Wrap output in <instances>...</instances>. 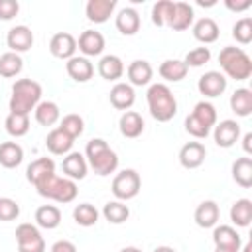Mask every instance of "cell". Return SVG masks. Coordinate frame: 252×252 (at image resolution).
I'll return each mask as SVG.
<instances>
[{
	"label": "cell",
	"instance_id": "cell-1",
	"mask_svg": "<svg viewBox=\"0 0 252 252\" xmlns=\"http://www.w3.org/2000/svg\"><path fill=\"white\" fill-rule=\"evenodd\" d=\"M146 100H148V110H150L152 118L158 122H169L177 114L175 94L163 83L150 85V89L146 93Z\"/></svg>",
	"mask_w": 252,
	"mask_h": 252
},
{
	"label": "cell",
	"instance_id": "cell-2",
	"mask_svg": "<svg viewBox=\"0 0 252 252\" xmlns=\"http://www.w3.org/2000/svg\"><path fill=\"white\" fill-rule=\"evenodd\" d=\"M85 159L93 167L96 175H110L118 167V156L116 152L102 140V138H93L85 146Z\"/></svg>",
	"mask_w": 252,
	"mask_h": 252
},
{
	"label": "cell",
	"instance_id": "cell-3",
	"mask_svg": "<svg viewBox=\"0 0 252 252\" xmlns=\"http://www.w3.org/2000/svg\"><path fill=\"white\" fill-rule=\"evenodd\" d=\"M41 102V85L33 79H18L12 85V96H10V112L16 114H28L35 110V106Z\"/></svg>",
	"mask_w": 252,
	"mask_h": 252
},
{
	"label": "cell",
	"instance_id": "cell-4",
	"mask_svg": "<svg viewBox=\"0 0 252 252\" xmlns=\"http://www.w3.org/2000/svg\"><path fill=\"white\" fill-rule=\"evenodd\" d=\"M219 63L222 67V75L234 81H246L252 75V59L242 47L226 45L219 53Z\"/></svg>",
	"mask_w": 252,
	"mask_h": 252
},
{
	"label": "cell",
	"instance_id": "cell-5",
	"mask_svg": "<svg viewBox=\"0 0 252 252\" xmlns=\"http://www.w3.org/2000/svg\"><path fill=\"white\" fill-rule=\"evenodd\" d=\"M33 187L37 189V193H39L41 197L51 199V201H55V203H63V205L75 201V197H77V193H79L77 183H75L73 179H69V177H59V175H55V173L43 177V179H41L39 183H35Z\"/></svg>",
	"mask_w": 252,
	"mask_h": 252
},
{
	"label": "cell",
	"instance_id": "cell-6",
	"mask_svg": "<svg viewBox=\"0 0 252 252\" xmlns=\"http://www.w3.org/2000/svg\"><path fill=\"white\" fill-rule=\"evenodd\" d=\"M217 124V110L211 102L201 100L195 104L193 112L185 118V130L197 140H203L211 134V130Z\"/></svg>",
	"mask_w": 252,
	"mask_h": 252
},
{
	"label": "cell",
	"instance_id": "cell-7",
	"mask_svg": "<svg viewBox=\"0 0 252 252\" xmlns=\"http://www.w3.org/2000/svg\"><path fill=\"white\" fill-rule=\"evenodd\" d=\"M142 187V179L140 173L136 169H122L120 173L114 175L112 179V195L116 197V201H130L140 193Z\"/></svg>",
	"mask_w": 252,
	"mask_h": 252
},
{
	"label": "cell",
	"instance_id": "cell-8",
	"mask_svg": "<svg viewBox=\"0 0 252 252\" xmlns=\"http://www.w3.org/2000/svg\"><path fill=\"white\" fill-rule=\"evenodd\" d=\"M18 252H45V240L39 228L32 222H22L16 228Z\"/></svg>",
	"mask_w": 252,
	"mask_h": 252
},
{
	"label": "cell",
	"instance_id": "cell-9",
	"mask_svg": "<svg viewBox=\"0 0 252 252\" xmlns=\"http://www.w3.org/2000/svg\"><path fill=\"white\" fill-rule=\"evenodd\" d=\"M213 138H215V144L219 148H232L240 138V124L232 118L220 120L219 124H215Z\"/></svg>",
	"mask_w": 252,
	"mask_h": 252
},
{
	"label": "cell",
	"instance_id": "cell-10",
	"mask_svg": "<svg viewBox=\"0 0 252 252\" xmlns=\"http://www.w3.org/2000/svg\"><path fill=\"white\" fill-rule=\"evenodd\" d=\"M197 89H199V93H201L203 96H207V98L220 96V94L226 91V77H224L220 71H207L205 75L199 77Z\"/></svg>",
	"mask_w": 252,
	"mask_h": 252
},
{
	"label": "cell",
	"instance_id": "cell-11",
	"mask_svg": "<svg viewBox=\"0 0 252 252\" xmlns=\"http://www.w3.org/2000/svg\"><path fill=\"white\" fill-rule=\"evenodd\" d=\"M49 51L57 59H71L77 51V39L69 32H57L49 39Z\"/></svg>",
	"mask_w": 252,
	"mask_h": 252
},
{
	"label": "cell",
	"instance_id": "cell-12",
	"mask_svg": "<svg viewBox=\"0 0 252 252\" xmlns=\"http://www.w3.org/2000/svg\"><path fill=\"white\" fill-rule=\"evenodd\" d=\"M207 158V148L201 142H187L179 150V163L185 169H197Z\"/></svg>",
	"mask_w": 252,
	"mask_h": 252
},
{
	"label": "cell",
	"instance_id": "cell-13",
	"mask_svg": "<svg viewBox=\"0 0 252 252\" xmlns=\"http://www.w3.org/2000/svg\"><path fill=\"white\" fill-rule=\"evenodd\" d=\"M6 43H8L10 51L20 55V53L32 49V45H33V32L28 26H24V24L22 26H14L8 32V35H6Z\"/></svg>",
	"mask_w": 252,
	"mask_h": 252
},
{
	"label": "cell",
	"instance_id": "cell-14",
	"mask_svg": "<svg viewBox=\"0 0 252 252\" xmlns=\"http://www.w3.org/2000/svg\"><path fill=\"white\" fill-rule=\"evenodd\" d=\"M77 47L87 59L100 55L104 51V35L96 30H85L77 39Z\"/></svg>",
	"mask_w": 252,
	"mask_h": 252
},
{
	"label": "cell",
	"instance_id": "cell-15",
	"mask_svg": "<svg viewBox=\"0 0 252 252\" xmlns=\"http://www.w3.org/2000/svg\"><path fill=\"white\" fill-rule=\"evenodd\" d=\"M116 10V0H89L85 4V16L89 22L104 24Z\"/></svg>",
	"mask_w": 252,
	"mask_h": 252
},
{
	"label": "cell",
	"instance_id": "cell-16",
	"mask_svg": "<svg viewBox=\"0 0 252 252\" xmlns=\"http://www.w3.org/2000/svg\"><path fill=\"white\" fill-rule=\"evenodd\" d=\"M108 98H110V104L116 108V110H130L132 104L136 102V93H134V87L130 83H116L110 93H108Z\"/></svg>",
	"mask_w": 252,
	"mask_h": 252
},
{
	"label": "cell",
	"instance_id": "cell-17",
	"mask_svg": "<svg viewBox=\"0 0 252 252\" xmlns=\"http://www.w3.org/2000/svg\"><path fill=\"white\" fill-rule=\"evenodd\" d=\"M193 20H195V10L193 6H189L187 2H173V14L167 22V26L173 30V32H183V30H189L193 26Z\"/></svg>",
	"mask_w": 252,
	"mask_h": 252
},
{
	"label": "cell",
	"instance_id": "cell-18",
	"mask_svg": "<svg viewBox=\"0 0 252 252\" xmlns=\"http://www.w3.org/2000/svg\"><path fill=\"white\" fill-rule=\"evenodd\" d=\"M61 167H63L65 177H69V179H73V181H77V179L81 181V179H85V175H87L89 163H87V159H85V156H83L81 152H69V154L63 158Z\"/></svg>",
	"mask_w": 252,
	"mask_h": 252
},
{
	"label": "cell",
	"instance_id": "cell-19",
	"mask_svg": "<svg viewBox=\"0 0 252 252\" xmlns=\"http://www.w3.org/2000/svg\"><path fill=\"white\" fill-rule=\"evenodd\" d=\"M213 242H215L217 248H230V250H236V252H240V246H242L240 234L230 224L215 226V230H213Z\"/></svg>",
	"mask_w": 252,
	"mask_h": 252
},
{
	"label": "cell",
	"instance_id": "cell-20",
	"mask_svg": "<svg viewBox=\"0 0 252 252\" xmlns=\"http://www.w3.org/2000/svg\"><path fill=\"white\" fill-rule=\"evenodd\" d=\"M65 67H67V75H69L73 81H77V83H87V81L93 79V75H94V67H93V63H91L87 57L75 55V57L67 59Z\"/></svg>",
	"mask_w": 252,
	"mask_h": 252
},
{
	"label": "cell",
	"instance_id": "cell-21",
	"mask_svg": "<svg viewBox=\"0 0 252 252\" xmlns=\"http://www.w3.org/2000/svg\"><path fill=\"white\" fill-rule=\"evenodd\" d=\"M126 75H128V81L132 87H144V85H150V81L154 77V69L146 59H136L128 65Z\"/></svg>",
	"mask_w": 252,
	"mask_h": 252
},
{
	"label": "cell",
	"instance_id": "cell-22",
	"mask_svg": "<svg viewBox=\"0 0 252 252\" xmlns=\"http://www.w3.org/2000/svg\"><path fill=\"white\" fill-rule=\"evenodd\" d=\"M118 128L124 138H130V140L138 138L144 132V118L136 110H126V112H122V116L118 120Z\"/></svg>",
	"mask_w": 252,
	"mask_h": 252
},
{
	"label": "cell",
	"instance_id": "cell-23",
	"mask_svg": "<svg viewBox=\"0 0 252 252\" xmlns=\"http://www.w3.org/2000/svg\"><path fill=\"white\" fill-rule=\"evenodd\" d=\"M193 217H195L197 226H201V228H213L219 222L220 211H219V205L215 201H203V203L197 205Z\"/></svg>",
	"mask_w": 252,
	"mask_h": 252
},
{
	"label": "cell",
	"instance_id": "cell-24",
	"mask_svg": "<svg viewBox=\"0 0 252 252\" xmlns=\"http://www.w3.org/2000/svg\"><path fill=\"white\" fill-rule=\"evenodd\" d=\"M73 144H75V140H73L71 136H67L59 126L53 128V130L47 134V138H45L47 150H49L51 154H55V156H67V154L71 152Z\"/></svg>",
	"mask_w": 252,
	"mask_h": 252
},
{
	"label": "cell",
	"instance_id": "cell-25",
	"mask_svg": "<svg viewBox=\"0 0 252 252\" xmlns=\"http://www.w3.org/2000/svg\"><path fill=\"white\" fill-rule=\"evenodd\" d=\"M114 24H116V30L122 35H134V33H138V30L142 26V20H140V14L134 8H122L116 14Z\"/></svg>",
	"mask_w": 252,
	"mask_h": 252
},
{
	"label": "cell",
	"instance_id": "cell-26",
	"mask_svg": "<svg viewBox=\"0 0 252 252\" xmlns=\"http://www.w3.org/2000/svg\"><path fill=\"white\" fill-rule=\"evenodd\" d=\"M219 33H220L219 24L213 18H201V20H197L193 24V35H195V39L201 41V43H205V45L215 43L219 39Z\"/></svg>",
	"mask_w": 252,
	"mask_h": 252
},
{
	"label": "cell",
	"instance_id": "cell-27",
	"mask_svg": "<svg viewBox=\"0 0 252 252\" xmlns=\"http://www.w3.org/2000/svg\"><path fill=\"white\" fill-rule=\"evenodd\" d=\"M51 173H55V161H53L51 158H37V159H33V161L28 165V169H26V179H28L32 185H35V183H39L43 177H47V175H51Z\"/></svg>",
	"mask_w": 252,
	"mask_h": 252
},
{
	"label": "cell",
	"instance_id": "cell-28",
	"mask_svg": "<svg viewBox=\"0 0 252 252\" xmlns=\"http://www.w3.org/2000/svg\"><path fill=\"white\" fill-rule=\"evenodd\" d=\"M98 75L106 81H118L124 75V63L118 55H102L98 61Z\"/></svg>",
	"mask_w": 252,
	"mask_h": 252
},
{
	"label": "cell",
	"instance_id": "cell-29",
	"mask_svg": "<svg viewBox=\"0 0 252 252\" xmlns=\"http://www.w3.org/2000/svg\"><path fill=\"white\" fill-rule=\"evenodd\" d=\"M24 161V150L18 142H2L0 144V165L6 169H14Z\"/></svg>",
	"mask_w": 252,
	"mask_h": 252
},
{
	"label": "cell",
	"instance_id": "cell-30",
	"mask_svg": "<svg viewBox=\"0 0 252 252\" xmlns=\"http://www.w3.org/2000/svg\"><path fill=\"white\" fill-rule=\"evenodd\" d=\"M230 108L236 116L240 118H246L250 116L252 112V91L246 89V87H240L236 89L232 94H230Z\"/></svg>",
	"mask_w": 252,
	"mask_h": 252
},
{
	"label": "cell",
	"instance_id": "cell-31",
	"mask_svg": "<svg viewBox=\"0 0 252 252\" xmlns=\"http://www.w3.org/2000/svg\"><path fill=\"white\" fill-rule=\"evenodd\" d=\"M159 77L169 81V83H179L187 77V65L183 63V59H165L161 65H159Z\"/></svg>",
	"mask_w": 252,
	"mask_h": 252
},
{
	"label": "cell",
	"instance_id": "cell-32",
	"mask_svg": "<svg viewBox=\"0 0 252 252\" xmlns=\"http://www.w3.org/2000/svg\"><path fill=\"white\" fill-rule=\"evenodd\" d=\"M61 222V211L55 205H41L35 209V224L47 230L57 228Z\"/></svg>",
	"mask_w": 252,
	"mask_h": 252
},
{
	"label": "cell",
	"instance_id": "cell-33",
	"mask_svg": "<svg viewBox=\"0 0 252 252\" xmlns=\"http://www.w3.org/2000/svg\"><path fill=\"white\" fill-rule=\"evenodd\" d=\"M33 112H35L37 124H41V126H53L61 118V110L53 100H41Z\"/></svg>",
	"mask_w": 252,
	"mask_h": 252
},
{
	"label": "cell",
	"instance_id": "cell-34",
	"mask_svg": "<svg viewBox=\"0 0 252 252\" xmlns=\"http://www.w3.org/2000/svg\"><path fill=\"white\" fill-rule=\"evenodd\" d=\"M230 220L240 226V228H246L252 220V201L250 199H238L232 203L230 207Z\"/></svg>",
	"mask_w": 252,
	"mask_h": 252
},
{
	"label": "cell",
	"instance_id": "cell-35",
	"mask_svg": "<svg viewBox=\"0 0 252 252\" xmlns=\"http://www.w3.org/2000/svg\"><path fill=\"white\" fill-rule=\"evenodd\" d=\"M232 179L244 189L252 187V158H236L232 163Z\"/></svg>",
	"mask_w": 252,
	"mask_h": 252
},
{
	"label": "cell",
	"instance_id": "cell-36",
	"mask_svg": "<svg viewBox=\"0 0 252 252\" xmlns=\"http://www.w3.org/2000/svg\"><path fill=\"white\" fill-rule=\"evenodd\" d=\"M102 217L112 224H122L128 220L130 209H128V205H124V201H108L102 207Z\"/></svg>",
	"mask_w": 252,
	"mask_h": 252
},
{
	"label": "cell",
	"instance_id": "cell-37",
	"mask_svg": "<svg viewBox=\"0 0 252 252\" xmlns=\"http://www.w3.org/2000/svg\"><path fill=\"white\" fill-rule=\"evenodd\" d=\"M4 126H6V132L14 138H22L30 132V116L28 114H16V112H10L4 120Z\"/></svg>",
	"mask_w": 252,
	"mask_h": 252
},
{
	"label": "cell",
	"instance_id": "cell-38",
	"mask_svg": "<svg viewBox=\"0 0 252 252\" xmlns=\"http://www.w3.org/2000/svg\"><path fill=\"white\" fill-rule=\"evenodd\" d=\"M98 209L91 203H81L73 209V219L79 226H93L98 222Z\"/></svg>",
	"mask_w": 252,
	"mask_h": 252
},
{
	"label": "cell",
	"instance_id": "cell-39",
	"mask_svg": "<svg viewBox=\"0 0 252 252\" xmlns=\"http://www.w3.org/2000/svg\"><path fill=\"white\" fill-rule=\"evenodd\" d=\"M22 67H24V61H22V57L18 53L6 51V53L0 55V75L2 77L12 79L22 71Z\"/></svg>",
	"mask_w": 252,
	"mask_h": 252
},
{
	"label": "cell",
	"instance_id": "cell-40",
	"mask_svg": "<svg viewBox=\"0 0 252 252\" xmlns=\"http://www.w3.org/2000/svg\"><path fill=\"white\" fill-rule=\"evenodd\" d=\"M59 128H61L67 136H71L73 140H77V138L85 132V122H83V118H81L79 114L71 112V114H65V116L61 118Z\"/></svg>",
	"mask_w": 252,
	"mask_h": 252
},
{
	"label": "cell",
	"instance_id": "cell-41",
	"mask_svg": "<svg viewBox=\"0 0 252 252\" xmlns=\"http://www.w3.org/2000/svg\"><path fill=\"white\" fill-rule=\"evenodd\" d=\"M171 14H173V2L171 0H158L152 6V22L156 26H167Z\"/></svg>",
	"mask_w": 252,
	"mask_h": 252
},
{
	"label": "cell",
	"instance_id": "cell-42",
	"mask_svg": "<svg viewBox=\"0 0 252 252\" xmlns=\"http://www.w3.org/2000/svg\"><path fill=\"white\" fill-rule=\"evenodd\" d=\"M232 37L240 45H248L252 41V18L250 16L236 20V24L232 26Z\"/></svg>",
	"mask_w": 252,
	"mask_h": 252
},
{
	"label": "cell",
	"instance_id": "cell-43",
	"mask_svg": "<svg viewBox=\"0 0 252 252\" xmlns=\"http://www.w3.org/2000/svg\"><path fill=\"white\" fill-rule=\"evenodd\" d=\"M209 59H211V49H209V47H195V49H191V51L185 55L183 63H185L187 69H189V67H201V65L209 63Z\"/></svg>",
	"mask_w": 252,
	"mask_h": 252
},
{
	"label": "cell",
	"instance_id": "cell-44",
	"mask_svg": "<svg viewBox=\"0 0 252 252\" xmlns=\"http://www.w3.org/2000/svg\"><path fill=\"white\" fill-rule=\"evenodd\" d=\"M20 217V205L10 197H0V220H16Z\"/></svg>",
	"mask_w": 252,
	"mask_h": 252
},
{
	"label": "cell",
	"instance_id": "cell-45",
	"mask_svg": "<svg viewBox=\"0 0 252 252\" xmlns=\"http://www.w3.org/2000/svg\"><path fill=\"white\" fill-rule=\"evenodd\" d=\"M18 12H20L18 0H0V20L8 22L14 16H18Z\"/></svg>",
	"mask_w": 252,
	"mask_h": 252
},
{
	"label": "cell",
	"instance_id": "cell-46",
	"mask_svg": "<svg viewBox=\"0 0 252 252\" xmlns=\"http://www.w3.org/2000/svg\"><path fill=\"white\" fill-rule=\"evenodd\" d=\"M224 6L230 10V12H244V10H248L250 6H252V0H226L224 2Z\"/></svg>",
	"mask_w": 252,
	"mask_h": 252
},
{
	"label": "cell",
	"instance_id": "cell-47",
	"mask_svg": "<svg viewBox=\"0 0 252 252\" xmlns=\"http://www.w3.org/2000/svg\"><path fill=\"white\" fill-rule=\"evenodd\" d=\"M49 252H77V246L71 240H57V242H53Z\"/></svg>",
	"mask_w": 252,
	"mask_h": 252
},
{
	"label": "cell",
	"instance_id": "cell-48",
	"mask_svg": "<svg viewBox=\"0 0 252 252\" xmlns=\"http://www.w3.org/2000/svg\"><path fill=\"white\" fill-rule=\"evenodd\" d=\"M242 148L246 154H252V132H246L242 138Z\"/></svg>",
	"mask_w": 252,
	"mask_h": 252
},
{
	"label": "cell",
	"instance_id": "cell-49",
	"mask_svg": "<svg viewBox=\"0 0 252 252\" xmlns=\"http://www.w3.org/2000/svg\"><path fill=\"white\" fill-rule=\"evenodd\" d=\"M154 252H177L173 246H167V244H163V246H158V248H154Z\"/></svg>",
	"mask_w": 252,
	"mask_h": 252
},
{
	"label": "cell",
	"instance_id": "cell-50",
	"mask_svg": "<svg viewBox=\"0 0 252 252\" xmlns=\"http://www.w3.org/2000/svg\"><path fill=\"white\" fill-rule=\"evenodd\" d=\"M120 252H142L138 246H124V248H120Z\"/></svg>",
	"mask_w": 252,
	"mask_h": 252
},
{
	"label": "cell",
	"instance_id": "cell-51",
	"mask_svg": "<svg viewBox=\"0 0 252 252\" xmlns=\"http://www.w3.org/2000/svg\"><path fill=\"white\" fill-rule=\"evenodd\" d=\"M242 252H252V244H250V242H246V244H244V248H242Z\"/></svg>",
	"mask_w": 252,
	"mask_h": 252
},
{
	"label": "cell",
	"instance_id": "cell-52",
	"mask_svg": "<svg viewBox=\"0 0 252 252\" xmlns=\"http://www.w3.org/2000/svg\"><path fill=\"white\" fill-rule=\"evenodd\" d=\"M215 252H236V250H230V248H217V246H215Z\"/></svg>",
	"mask_w": 252,
	"mask_h": 252
}]
</instances>
